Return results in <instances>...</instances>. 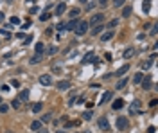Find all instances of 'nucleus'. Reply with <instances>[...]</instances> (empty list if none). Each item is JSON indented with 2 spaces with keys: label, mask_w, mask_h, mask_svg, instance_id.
I'll return each instance as SVG.
<instances>
[{
  "label": "nucleus",
  "mask_w": 158,
  "mask_h": 133,
  "mask_svg": "<svg viewBox=\"0 0 158 133\" xmlns=\"http://www.w3.org/2000/svg\"><path fill=\"white\" fill-rule=\"evenodd\" d=\"M156 131V128H155V126H149L148 128V133H155Z\"/></svg>",
  "instance_id": "36"
},
{
  "label": "nucleus",
  "mask_w": 158,
  "mask_h": 133,
  "mask_svg": "<svg viewBox=\"0 0 158 133\" xmlns=\"http://www.w3.org/2000/svg\"><path fill=\"white\" fill-rule=\"evenodd\" d=\"M83 119H85V121H90V119H92V112H90V110L88 112H85L83 113Z\"/></svg>",
  "instance_id": "29"
},
{
  "label": "nucleus",
  "mask_w": 158,
  "mask_h": 133,
  "mask_svg": "<svg viewBox=\"0 0 158 133\" xmlns=\"http://www.w3.org/2000/svg\"><path fill=\"white\" fill-rule=\"evenodd\" d=\"M34 2H36V0H27V4H34Z\"/></svg>",
  "instance_id": "44"
},
{
  "label": "nucleus",
  "mask_w": 158,
  "mask_h": 133,
  "mask_svg": "<svg viewBox=\"0 0 158 133\" xmlns=\"http://www.w3.org/2000/svg\"><path fill=\"white\" fill-rule=\"evenodd\" d=\"M41 121H32V123H31V130H32V131H38V130H41Z\"/></svg>",
  "instance_id": "9"
},
{
  "label": "nucleus",
  "mask_w": 158,
  "mask_h": 133,
  "mask_svg": "<svg viewBox=\"0 0 158 133\" xmlns=\"http://www.w3.org/2000/svg\"><path fill=\"white\" fill-rule=\"evenodd\" d=\"M99 4H101V6H106V4H108V0H99Z\"/></svg>",
  "instance_id": "41"
},
{
  "label": "nucleus",
  "mask_w": 158,
  "mask_h": 133,
  "mask_svg": "<svg viewBox=\"0 0 158 133\" xmlns=\"http://www.w3.org/2000/svg\"><path fill=\"white\" fill-rule=\"evenodd\" d=\"M77 18H72V20L69 22V23H67V31H74V29H76V25H77Z\"/></svg>",
  "instance_id": "8"
},
{
  "label": "nucleus",
  "mask_w": 158,
  "mask_h": 133,
  "mask_svg": "<svg viewBox=\"0 0 158 133\" xmlns=\"http://www.w3.org/2000/svg\"><path fill=\"white\" fill-rule=\"evenodd\" d=\"M11 23H13V25H20V18L18 16H13V18H11Z\"/></svg>",
  "instance_id": "31"
},
{
  "label": "nucleus",
  "mask_w": 158,
  "mask_h": 133,
  "mask_svg": "<svg viewBox=\"0 0 158 133\" xmlns=\"http://www.w3.org/2000/svg\"><path fill=\"white\" fill-rule=\"evenodd\" d=\"M101 31H102V23H101V25H95V27L92 29V32H90V34H94V36H97V34H99Z\"/></svg>",
  "instance_id": "20"
},
{
  "label": "nucleus",
  "mask_w": 158,
  "mask_h": 133,
  "mask_svg": "<svg viewBox=\"0 0 158 133\" xmlns=\"http://www.w3.org/2000/svg\"><path fill=\"white\" fill-rule=\"evenodd\" d=\"M142 9H144V13H149V9H151V0H144L142 2Z\"/></svg>",
  "instance_id": "16"
},
{
  "label": "nucleus",
  "mask_w": 158,
  "mask_h": 133,
  "mask_svg": "<svg viewBox=\"0 0 158 133\" xmlns=\"http://www.w3.org/2000/svg\"><path fill=\"white\" fill-rule=\"evenodd\" d=\"M43 43H36V54H43Z\"/></svg>",
  "instance_id": "24"
},
{
  "label": "nucleus",
  "mask_w": 158,
  "mask_h": 133,
  "mask_svg": "<svg viewBox=\"0 0 158 133\" xmlns=\"http://www.w3.org/2000/svg\"><path fill=\"white\" fill-rule=\"evenodd\" d=\"M140 110H142V108H140V101H135V102H133V106H131V112L138 113Z\"/></svg>",
  "instance_id": "17"
},
{
  "label": "nucleus",
  "mask_w": 158,
  "mask_h": 133,
  "mask_svg": "<svg viewBox=\"0 0 158 133\" xmlns=\"http://www.w3.org/2000/svg\"><path fill=\"white\" fill-rule=\"evenodd\" d=\"M74 102H76V95H72V97H70V106H74Z\"/></svg>",
  "instance_id": "39"
},
{
  "label": "nucleus",
  "mask_w": 158,
  "mask_h": 133,
  "mask_svg": "<svg viewBox=\"0 0 158 133\" xmlns=\"http://www.w3.org/2000/svg\"><path fill=\"white\" fill-rule=\"evenodd\" d=\"M128 70H129V65H124V67H120V69L117 70V76H124Z\"/></svg>",
  "instance_id": "19"
},
{
  "label": "nucleus",
  "mask_w": 158,
  "mask_h": 133,
  "mask_svg": "<svg viewBox=\"0 0 158 133\" xmlns=\"http://www.w3.org/2000/svg\"><path fill=\"white\" fill-rule=\"evenodd\" d=\"M11 106H13L15 110H18L20 106H22V101H20L18 97H16V99H13V102H11Z\"/></svg>",
  "instance_id": "21"
},
{
  "label": "nucleus",
  "mask_w": 158,
  "mask_h": 133,
  "mask_svg": "<svg viewBox=\"0 0 158 133\" xmlns=\"http://www.w3.org/2000/svg\"><path fill=\"white\" fill-rule=\"evenodd\" d=\"M111 38H113V32L110 31V32H106V34L102 36V41H108V40H111Z\"/></svg>",
  "instance_id": "26"
},
{
  "label": "nucleus",
  "mask_w": 158,
  "mask_h": 133,
  "mask_svg": "<svg viewBox=\"0 0 158 133\" xmlns=\"http://www.w3.org/2000/svg\"><path fill=\"white\" fill-rule=\"evenodd\" d=\"M108 25H110V27H115V25H117V20H111Z\"/></svg>",
  "instance_id": "40"
},
{
  "label": "nucleus",
  "mask_w": 158,
  "mask_h": 133,
  "mask_svg": "<svg viewBox=\"0 0 158 133\" xmlns=\"http://www.w3.org/2000/svg\"><path fill=\"white\" fill-rule=\"evenodd\" d=\"M11 85H13V86H16V88H18V86H20V83L16 81V79H13V81H11Z\"/></svg>",
  "instance_id": "38"
},
{
  "label": "nucleus",
  "mask_w": 158,
  "mask_h": 133,
  "mask_svg": "<svg viewBox=\"0 0 158 133\" xmlns=\"http://www.w3.org/2000/svg\"><path fill=\"white\" fill-rule=\"evenodd\" d=\"M133 54H135V51H133V49H126V51H124V58H126V60H129Z\"/></svg>",
  "instance_id": "22"
},
{
  "label": "nucleus",
  "mask_w": 158,
  "mask_h": 133,
  "mask_svg": "<svg viewBox=\"0 0 158 133\" xmlns=\"http://www.w3.org/2000/svg\"><path fill=\"white\" fill-rule=\"evenodd\" d=\"M56 133H67V131H63V130H58V131H56Z\"/></svg>",
  "instance_id": "45"
},
{
  "label": "nucleus",
  "mask_w": 158,
  "mask_h": 133,
  "mask_svg": "<svg viewBox=\"0 0 158 133\" xmlns=\"http://www.w3.org/2000/svg\"><path fill=\"white\" fill-rule=\"evenodd\" d=\"M94 61V54H92V52H90V54H86V56H85V58H83V65H88V63H92Z\"/></svg>",
  "instance_id": "13"
},
{
  "label": "nucleus",
  "mask_w": 158,
  "mask_h": 133,
  "mask_svg": "<svg viewBox=\"0 0 158 133\" xmlns=\"http://www.w3.org/2000/svg\"><path fill=\"white\" fill-rule=\"evenodd\" d=\"M50 117H52V113H45V115H43V117H41L40 121H41V123H49V121H50Z\"/></svg>",
  "instance_id": "25"
},
{
  "label": "nucleus",
  "mask_w": 158,
  "mask_h": 133,
  "mask_svg": "<svg viewBox=\"0 0 158 133\" xmlns=\"http://www.w3.org/2000/svg\"><path fill=\"white\" fill-rule=\"evenodd\" d=\"M79 13H81L79 9H72V11H70V18H76V16H79Z\"/></svg>",
  "instance_id": "28"
},
{
  "label": "nucleus",
  "mask_w": 158,
  "mask_h": 133,
  "mask_svg": "<svg viewBox=\"0 0 158 133\" xmlns=\"http://www.w3.org/2000/svg\"><path fill=\"white\" fill-rule=\"evenodd\" d=\"M74 32H76L77 36H85V34L88 32V22L79 20V22H77V25H76V29H74Z\"/></svg>",
  "instance_id": "1"
},
{
  "label": "nucleus",
  "mask_w": 158,
  "mask_h": 133,
  "mask_svg": "<svg viewBox=\"0 0 158 133\" xmlns=\"http://www.w3.org/2000/svg\"><path fill=\"white\" fill-rule=\"evenodd\" d=\"M56 86H58V90H69V88H70V81H69V79H65V81H59Z\"/></svg>",
  "instance_id": "6"
},
{
  "label": "nucleus",
  "mask_w": 158,
  "mask_h": 133,
  "mask_svg": "<svg viewBox=\"0 0 158 133\" xmlns=\"http://www.w3.org/2000/svg\"><path fill=\"white\" fill-rule=\"evenodd\" d=\"M113 4H115V7H120V6H124V0H113Z\"/></svg>",
  "instance_id": "32"
},
{
  "label": "nucleus",
  "mask_w": 158,
  "mask_h": 133,
  "mask_svg": "<svg viewBox=\"0 0 158 133\" xmlns=\"http://www.w3.org/2000/svg\"><path fill=\"white\" fill-rule=\"evenodd\" d=\"M99 128L102 130V131H108L110 130V123L106 117H102V119H99Z\"/></svg>",
  "instance_id": "3"
},
{
  "label": "nucleus",
  "mask_w": 158,
  "mask_h": 133,
  "mask_svg": "<svg viewBox=\"0 0 158 133\" xmlns=\"http://www.w3.org/2000/svg\"><path fill=\"white\" fill-rule=\"evenodd\" d=\"M4 18H6V16H4V13H0V22L4 20Z\"/></svg>",
  "instance_id": "42"
},
{
  "label": "nucleus",
  "mask_w": 158,
  "mask_h": 133,
  "mask_svg": "<svg viewBox=\"0 0 158 133\" xmlns=\"http://www.w3.org/2000/svg\"><path fill=\"white\" fill-rule=\"evenodd\" d=\"M117 128L118 130H126V128H128V119H126V117H118L117 119Z\"/></svg>",
  "instance_id": "4"
},
{
  "label": "nucleus",
  "mask_w": 158,
  "mask_h": 133,
  "mask_svg": "<svg viewBox=\"0 0 158 133\" xmlns=\"http://www.w3.org/2000/svg\"><path fill=\"white\" fill-rule=\"evenodd\" d=\"M49 18H50V13H43V15H41V16H40V20H41V22L49 20Z\"/></svg>",
  "instance_id": "30"
},
{
  "label": "nucleus",
  "mask_w": 158,
  "mask_h": 133,
  "mask_svg": "<svg viewBox=\"0 0 158 133\" xmlns=\"http://www.w3.org/2000/svg\"><path fill=\"white\" fill-rule=\"evenodd\" d=\"M40 83L45 85V86H49V85H52V77L47 76V74H45V76H40Z\"/></svg>",
  "instance_id": "5"
},
{
  "label": "nucleus",
  "mask_w": 158,
  "mask_h": 133,
  "mask_svg": "<svg viewBox=\"0 0 158 133\" xmlns=\"http://www.w3.org/2000/svg\"><path fill=\"white\" fill-rule=\"evenodd\" d=\"M40 61H41V54H34V56L31 58V63H32V65H38Z\"/></svg>",
  "instance_id": "18"
},
{
  "label": "nucleus",
  "mask_w": 158,
  "mask_h": 133,
  "mask_svg": "<svg viewBox=\"0 0 158 133\" xmlns=\"http://www.w3.org/2000/svg\"><path fill=\"white\" fill-rule=\"evenodd\" d=\"M0 32H2V34H4L6 38H9V36H11V34H9V31H7V29H6V31H0Z\"/></svg>",
  "instance_id": "37"
},
{
  "label": "nucleus",
  "mask_w": 158,
  "mask_h": 133,
  "mask_svg": "<svg viewBox=\"0 0 158 133\" xmlns=\"http://www.w3.org/2000/svg\"><path fill=\"white\" fill-rule=\"evenodd\" d=\"M38 133H49L47 130H38Z\"/></svg>",
  "instance_id": "43"
},
{
  "label": "nucleus",
  "mask_w": 158,
  "mask_h": 133,
  "mask_svg": "<svg viewBox=\"0 0 158 133\" xmlns=\"http://www.w3.org/2000/svg\"><path fill=\"white\" fill-rule=\"evenodd\" d=\"M18 99L20 101H27V99H29V90H22L20 95H18Z\"/></svg>",
  "instance_id": "14"
},
{
  "label": "nucleus",
  "mask_w": 158,
  "mask_h": 133,
  "mask_svg": "<svg viewBox=\"0 0 158 133\" xmlns=\"http://www.w3.org/2000/svg\"><path fill=\"white\" fill-rule=\"evenodd\" d=\"M111 106H113V110H120V108H124V99H117Z\"/></svg>",
  "instance_id": "10"
},
{
  "label": "nucleus",
  "mask_w": 158,
  "mask_h": 133,
  "mask_svg": "<svg viewBox=\"0 0 158 133\" xmlns=\"http://www.w3.org/2000/svg\"><path fill=\"white\" fill-rule=\"evenodd\" d=\"M104 22V15H101V13H97V15H94L92 16V20H90L88 25H92V27H95V25H101Z\"/></svg>",
  "instance_id": "2"
},
{
  "label": "nucleus",
  "mask_w": 158,
  "mask_h": 133,
  "mask_svg": "<svg viewBox=\"0 0 158 133\" xmlns=\"http://www.w3.org/2000/svg\"><path fill=\"white\" fill-rule=\"evenodd\" d=\"M142 79H144V74H142V72H137V74L133 76V83H135V85L142 83Z\"/></svg>",
  "instance_id": "11"
},
{
  "label": "nucleus",
  "mask_w": 158,
  "mask_h": 133,
  "mask_svg": "<svg viewBox=\"0 0 158 133\" xmlns=\"http://www.w3.org/2000/svg\"><path fill=\"white\" fill-rule=\"evenodd\" d=\"M111 97H113V92H110V90H108V92H104V94H102V97H101V104L108 102L110 99H111Z\"/></svg>",
  "instance_id": "7"
},
{
  "label": "nucleus",
  "mask_w": 158,
  "mask_h": 133,
  "mask_svg": "<svg viewBox=\"0 0 158 133\" xmlns=\"http://www.w3.org/2000/svg\"><path fill=\"white\" fill-rule=\"evenodd\" d=\"M7 112V106L6 104H0V113H6Z\"/></svg>",
  "instance_id": "34"
},
{
  "label": "nucleus",
  "mask_w": 158,
  "mask_h": 133,
  "mask_svg": "<svg viewBox=\"0 0 158 133\" xmlns=\"http://www.w3.org/2000/svg\"><path fill=\"white\" fill-rule=\"evenodd\" d=\"M129 15H131V7H124V11H122V16H124V18H128Z\"/></svg>",
  "instance_id": "27"
},
{
  "label": "nucleus",
  "mask_w": 158,
  "mask_h": 133,
  "mask_svg": "<svg viewBox=\"0 0 158 133\" xmlns=\"http://www.w3.org/2000/svg\"><path fill=\"white\" fill-rule=\"evenodd\" d=\"M126 85H128V77H122V79H120V81L117 83V90H122V88H124Z\"/></svg>",
  "instance_id": "15"
},
{
  "label": "nucleus",
  "mask_w": 158,
  "mask_h": 133,
  "mask_svg": "<svg viewBox=\"0 0 158 133\" xmlns=\"http://www.w3.org/2000/svg\"><path fill=\"white\" fill-rule=\"evenodd\" d=\"M151 61H153V60H151ZM151 61H148V63H142V69H146V70H148L149 67H151Z\"/></svg>",
  "instance_id": "35"
},
{
  "label": "nucleus",
  "mask_w": 158,
  "mask_h": 133,
  "mask_svg": "<svg viewBox=\"0 0 158 133\" xmlns=\"http://www.w3.org/2000/svg\"><path fill=\"white\" fill-rule=\"evenodd\" d=\"M58 31H59V32L67 31V25H65V23H59V25H58Z\"/></svg>",
  "instance_id": "33"
},
{
  "label": "nucleus",
  "mask_w": 158,
  "mask_h": 133,
  "mask_svg": "<svg viewBox=\"0 0 158 133\" xmlns=\"http://www.w3.org/2000/svg\"><path fill=\"white\" fill-rule=\"evenodd\" d=\"M65 11H67V6H65V4H58V7H56V15H58V16H61Z\"/></svg>",
  "instance_id": "12"
},
{
  "label": "nucleus",
  "mask_w": 158,
  "mask_h": 133,
  "mask_svg": "<svg viewBox=\"0 0 158 133\" xmlns=\"http://www.w3.org/2000/svg\"><path fill=\"white\" fill-rule=\"evenodd\" d=\"M41 108H43V106H41V102H36V104L32 106V112H34V113H40V112H41Z\"/></svg>",
  "instance_id": "23"
}]
</instances>
